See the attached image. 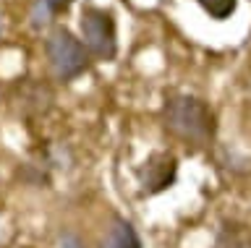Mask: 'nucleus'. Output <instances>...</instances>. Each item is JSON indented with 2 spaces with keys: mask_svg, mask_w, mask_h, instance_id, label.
<instances>
[{
  "mask_svg": "<svg viewBox=\"0 0 251 248\" xmlns=\"http://www.w3.org/2000/svg\"><path fill=\"white\" fill-rule=\"evenodd\" d=\"M78 32L81 42L89 50V55L102 63H113L118 58V24L113 11L100 8V5H84L81 19H78Z\"/></svg>",
  "mask_w": 251,
  "mask_h": 248,
  "instance_id": "3",
  "label": "nucleus"
},
{
  "mask_svg": "<svg viewBox=\"0 0 251 248\" xmlns=\"http://www.w3.org/2000/svg\"><path fill=\"white\" fill-rule=\"evenodd\" d=\"M76 0H34L31 3V26L34 29H45L50 26L58 16H63V13H68L71 8H74Z\"/></svg>",
  "mask_w": 251,
  "mask_h": 248,
  "instance_id": "9",
  "label": "nucleus"
},
{
  "mask_svg": "<svg viewBox=\"0 0 251 248\" xmlns=\"http://www.w3.org/2000/svg\"><path fill=\"white\" fill-rule=\"evenodd\" d=\"M217 165L225 167V170H230L233 175H249L251 173V159L241 157V154L233 152V149H225V146L217 152Z\"/></svg>",
  "mask_w": 251,
  "mask_h": 248,
  "instance_id": "11",
  "label": "nucleus"
},
{
  "mask_svg": "<svg viewBox=\"0 0 251 248\" xmlns=\"http://www.w3.org/2000/svg\"><path fill=\"white\" fill-rule=\"evenodd\" d=\"M160 120L168 136H173L188 149H207L215 144L217 115L207 99L196 94H186V91L168 94L160 110Z\"/></svg>",
  "mask_w": 251,
  "mask_h": 248,
  "instance_id": "1",
  "label": "nucleus"
},
{
  "mask_svg": "<svg viewBox=\"0 0 251 248\" xmlns=\"http://www.w3.org/2000/svg\"><path fill=\"white\" fill-rule=\"evenodd\" d=\"M45 55H47L52 76L60 84H71V81H76L78 76L89 73V68L94 63L89 50L84 47L81 37H76L68 26H60V24L50 26V32H47Z\"/></svg>",
  "mask_w": 251,
  "mask_h": 248,
  "instance_id": "2",
  "label": "nucleus"
},
{
  "mask_svg": "<svg viewBox=\"0 0 251 248\" xmlns=\"http://www.w3.org/2000/svg\"><path fill=\"white\" fill-rule=\"evenodd\" d=\"M52 248H86L84 238L74 230H60L58 238H55V246Z\"/></svg>",
  "mask_w": 251,
  "mask_h": 248,
  "instance_id": "12",
  "label": "nucleus"
},
{
  "mask_svg": "<svg viewBox=\"0 0 251 248\" xmlns=\"http://www.w3.org/2000/svg\"><path fill=\"white\" fill-rule=\"evenodd\" d=\"M212 248H251V227L235 220H225L215 232Z\"/></svg>",
  "mask_w": 251,
  "mask_h": 248,
  "instance_id": "8",
  "label": "nucleus"
},
{
  "mask_svg": "<svg viewBox=\"0 0 251 248\" xmlns=\"http://www.w3.org/2000/svg\"><path fill=\"white\" fill-rule=\"evenodd\" d=\"M97 248H144V243H141V235H139V230L133 227L131 220L115 217V220L107 225V230L102 232Z\"/></svg>",
  "mask_w": 251,
  "mask_h": 248,
  "instance_id": "6",
  "label": "nucleus"
},
{
  "mask_svg": "<svg viewBox=\"0 0 251 248\" xmlns=\"http://www.w3.org/2000/svg\"><path fill=\"white\" fill-rule=\"evenodd\" d=\"M178 180V157L173 152H152L136 167L139 196H160Z\"/></svg>",
  "mask_w": 251,
  "mask_h": 248,
  "instance_id": "5",
  "label": "nucleus"
},
{
  "mask_svg": "<svg viewBox=\"0 0 251 248\" xmlns=\"http://www.w3.org/2000/svg\"><path fill=\"white\" fill-rule=\"evenodd\" d=\"M16 180H21L24 185H31V188H50L52 167L47 165V159L37 152L34 159H29V162H24V165L16 167Z\"/></svg>",
  "mask_w": 251,
  "mask_h": 248,
  "instance_id": "7",
  "label": "nucleus"
},
{
  "mask_svg": "<svg viewBox=\"0 0 251 248\" xmlns=\"http://www.w3.org/2000/svg\"><path fill=\"white\" fill-rule=\"evenodd\" d=\"M196 5L215 21H227L238 8V0H196Z\"/></svg>",
  "mask_w": 251,
  "mask_h": 248,
  "instance_id": "10",
  "label": "nucleus"
},
{
  "mask_svg": "<svg viewBox=\"0 0 251 248\" xmlns=\"http://www.w3.org/2000/svg\"><path fill=\"white\" fill-rule=\"evenodd\" d=\"M8 102L13 113L31 126L45 120L55 107V89L45 79H16L8 89Z\"/></svg>",
  "mask_w": 251,
  "mask_h": 248,
  "instance_id": "4",
  "label": "nucleus"
}]
</instances>
